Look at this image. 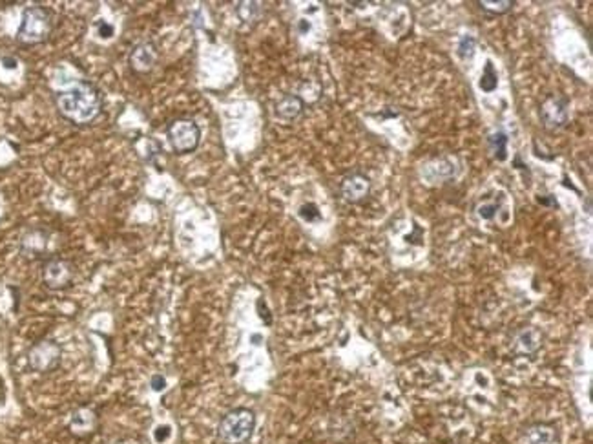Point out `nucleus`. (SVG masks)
I'll return each mask as SVG.
<instances>
[{
  "label": "nucleus",
  "mask_w": 593,
  "mask_h": 444,
  "mask_svg": "<svg viewBox=\"0 0 593 444\" xmlns=\"http://www.w3.org/2000/svg\"><path fill=\"white\" fill-rule=\"evenodd\" d=\"M55 106L62 119L75 127L91 124L95 119L103 114L104 99L103 94L94 83L80 80L70 90H62L55 94Z\"/></svg>",
  "instance_id": "1"
},
{
  "label": "nucleus",
  "mask_w": 593,
  "mask_h": 444,
  "mask_svg": "<svg viewBox=\"0 0 593 444\" xmlns=\"http://www.w3.org/2000/svg\"><path fill=\"white\" fill-rule=\"evenodd\" d=\"M53 31V11L44 6H29L22 13L17 29V43L22 46H37L46 43Z\"/></svg>",
  "instance_id": "2"
},
{
  "label": "nucleus",
  "mask_w": 593,
  "mask_h": 444,
  "mask_svg": "<svg viewBox=\"0 0 593 444\" xmlns=\"http://www.w3.org/2000/svg\"><path fill=\"white\" fill-rule=\"evenodd\" d=\"M254 411L249 410V408H235V410L228 411L219 421L217 439L223 444H245L254 434Z\"/></svg>",
  "instance_id": "3"
},
{
  "label": "nucleus",
  "mask_w": 593,
  "mask_h": 444,
  "mask_svg": "<svg viewBox=\"0 0 593 444\" xmlns=\"http://www.w3.org/2000/svg\"><path fill=\"white\" fill-rule=\"evenodd\" d=\"M166 136H168L170 147L175 154H192L196 148L199 147L201 141V128L199 124L189 117L174 119L166 128Z\"/></svg>",
  "instance_id": "4"
},
{
  "label": "nucleus",
  "mask_w": 593,
  "mask_h": 444,
  "mask_svg": "<svg viewBox=\"0 0 593 444\" xmlns=\"http://www.w3.org/2000/svg\"><path fill=\"white\" fill-rule=\"evenodd\" d=\"M62 360V348L52 338L35 342L28 351V366L37 373H52Z\"/></svg>",
  "instance_id": "5"
},
{
  "label": "nucleus",
  "mask_w": 593,
  "mask_h": 444,
  "mask_svg": "<svg viewBox=\"0 0 593 444\" xmlns=\"http://www.w3.org/2000/svg\"><path fill=\"white\" fill-rule=\"evenodd\" d=\"M77 269L66 258H50L43 267V282L50 291H64L75 280Z\"/></svg>",
  "instance_id": "6"
},
{
  "label": "nucleus",
  "mask_w": 593,
  "mask_h": 444,
  "mask_svg": "<svg viewBox=\"0 0 593 444\" xmlns=\"http://www.w3.org/2000/svg\"><path fill=\"white\" fill-rule=\"evenodd\" d=\"M570 117V103L566 97H550L541 106L542 124L550 130H559L568 123Z\"/></svg>",
  "instance_id": "7"
},
{
  "label": "nucleus",
  "mask_w": 593,
  "mask_h": 444,
  "mask_svg": "<svg viewBox=\"0 0 593 444\" xmlns=\"http://www.w3.org/2000/svg\"><path fill=\"white\" fill-rule=\"evenodd\" d=\"M157 62V46L150 41H141L132 48V52L128 55V64L136 73L145 76L154 70Z\"/></svg>",
  "instance_id": "8"
},
{
  "label": "nucleus",
  "mask_w": 593,
  "mask_h": 444,
  "mask_svg": "<svg viewBox=\"0 0 593 444\" xmlns=\"http://www.w3.org/2000/svg\"><path fill=\"white\" fill-rule=\"evenodd\" d=\"M342 196L349 203H358L362 201L371 190V180L363 174H351L344 178L342 185H339Z\"/></svg>",
  "instance_id": "9"
},
{
  "label": "nucleus",
  "mask_w": 593,
  "mask_h": 444,
  "mask_svg": "<svg viewBox=\"0 0 593 444\" xmlns=\"http://www.w3.org/2000/svg\"><path fill=\"white\" fill-rule=\"evenodd\" d=\"M518 444H559V434H557L555 426L537 422V424L527 426L520 434Z\"/></svg>",
  "instance_id": "10"
},
{
  "label": "nucleus",
  "mask_w": 593,
  "mask_h": 444,
  "mask_svg": "<svg viewBox=\"0 0 593 444\" xmlns=\"http://www.w3.org/2000/svg\"><path fill=\"white\" fill-rule=\"evenodd\" d=\"M95 426H97V415L90 408H79L71 413L70 431L77 437H86V435L94 434Z\"/></svg>",
  "instance_id": "11"
},
{
  "label": "nucleus",
  "mask_w": 593,
  "mask_h": 444,
  "mask_svg": "<svg viewBox=\"0 0 593 444\" xmlns=\"http://www.w3.org/2000/svg\"><path fill=\"white\" fill-rule=\"evenodd\" d=\"M303 110H305V101L300 97V95H285V97H281V99L276 103V106H274V114H276V117L281 119V121H294V119H298L300 115L303 114Z\"/></svg>",
  "instance_id": "12"
},
{
  "label": "nucleus",
  "mask_w": 593,
  "mask_h": 444,
  "mask_svg": "<svg viewBox=\"0 0 593 444\" xmlns=\"http://www.w3.org/2000/svg\"><path fill=\"white\" fill-rule=\"evenodd\" d=\"M542 345V333L537 327H524L513 341V351L518 355H532Z\"/></svg>",
  "instance_id": "13"
},
{
  "label": "nucleus",
  "mask_w": 593,
  "mask_h": 444,
  "mask_svg": "<svg viewBox=\"0 0 593 444\" xmlns=\"http://www.w3.org/2000/svg\"><path fill=\"white\" fill-rule=\"evenodd\" d=\"M47 247V234L41 229H31L20 240V251L26 256H41Z\"/></svg>",
  "instance_id": "14"
},
{
  "label": "nucleus",
  "mask_w": 593,
  "mask_h": 444,
  "mask_svg": "<svg viewBox=\"0 0 593 444\" xmlns=\"http://www.w3.org/2000/svg\"><path fill=\"white\" fill-rule=\"evenodd\" d=\"M235 13L243 22H258L261 15V4L258 2H240L235 6Z\"/></svg>",
  "instance_id": "15"
},
{
  "label": "nucleus",
  "mask_w": 593,
  "mask_h": 444,
  "mask_svg": "<svg viewBox=\"0 0 593 444\" xmlns=\"http://www.w3.org/2000/svg\"><path fill=\"white\" fill-rule=\"evenodd\" d=\"M139 143H141V148H137V154H139V157H141L142 161H152L161 152L159 143L154 141V139L141 137Z\"/></svg>",
  "instance_id": "16"
},
{
  "label": "nucleus",
  "mask_w": 593,
  "mask_h": 444,
  "mask_svg": "<svg viewBox=\"0 0 593 444\" xmlns=\"http://www.w3.org/2000/svg\"><path fill=\"white\" fill-rule=\"evenodd\" d=\"M490 143H491V148H493V154L495 157L499 161H504L506 157H508V136L502 132H497L493 134V136L490 137Z\"/></svg>",
  "instance_id": "17"
},
{
  "label": "nucleus",
  "mask_w": 593,
  "mask_h": 444,
  "mask_svg": "<svg viewBox=\"0 0 593 444\" xmlns=\"http://www.w3.org/2000/svg\"><path fill=\"white\" fill-rule=\"evenodd\" d=\"M499 85V77H497V71L493 70V64L488 62L484 68V73L481 77V88L484 92H493Z\"/></svg>",
  "instance_id": "18"
},
{
  "label": "nucleus",
  "mask_w": 593,
  "mask_h": 444,
  "mask_svg": "<svg viewBox=\"0 0 593 444\" xmlns=\"http://www.w3.org/2000/svg\"><path fill=\"white\" fill-rule=\"evenodd\" d=\"M478 6H481L484 11L502 15L506 13V11L511 10L513 2H511V0H500V2H485V0H482V2H478Z\"/></svg>",
  "instance_id": "19"
},
{
  "label": "nucleus",
  "mask_w": 593,
  "mask_h": 444,
  "mask_svg": "<svg viewBox=\"0 0 593 444\" xmlns=\"http://www.w3.org/2000/svg\"><path fill=\"white\" fill-rule=\"evenodd\" d=\"M475 48H476V38L466 35V37L460 41V46H458V55H460L462 61H467L475 55Z\"/></svg>",
  "instance_id": "20"
},
{
  "label": "nucleus",
  "mask_w": 593,
  "mask_h": 444,
  "mask_svg": "<svg viewBox=\"0 0 593 444\" xmlns=\"http://www.w3.org/2000/svg\"><path fill=\"white\" fill-rule=\"evenodd\" d=\"M300 217H303L305 222H320L321 220V213L320 208H318V205L314 203H305L300 207Z\"/></svg>",
  "instance_id": "21"
},
{
  "label": "nucleus",
  "mask_w": 593,
  "mask_h": 444,
  "mask_svg": "<svg viewBox=\"0 0 593 444\" xmlns=\"http://www.w3.org/2000/svg\"><path fill=\"white\" fill-rule=\"evenodd\" d=\"M476 213H478V216H481V217H484V220H493L495 214L499 213V205H497V203H482Z\"/></svg>",
  "instance_id": "22"
},
{
  "label": "nucleus",
  "mask_w": 593,
  "mask_h": 444,
  "mask_svg": "<svg viewBox=\"0 0 593 444\" xmlns=\"http://www.w3.org/2000/svg\"><path fill=\"white\" fill-rule=\"evenodd\" d=\"M95 28H97V35H99L101 38L113 37V26L106 22V20H99V22L95 24Z\"/></svg>",
  "instance_id": "23"
},
{
  "label": "nucleus",
  "mask_w": 593,
  "mask_h": 444,
  "mask_svg": "<svg viewBox=\"0 0 593 444\" xmlns=\"http://www.w3.org/2000/svg\"><path fill=\"white\" fill-rule=\"evenodd\" d=\"M152 389H154V392H163V389H165V386H166V378L163 377V375H154V377H152Z\"/></svg>",
  "instance_id": "24"
},
{
  "label": "nucleus",
  "mask_w": 593,
  "mask_h": 444,
  "mask_svg": "<svg viewBox=\"0 0 593 444\" xmlns=\"http://www.w3.org/2000/svg\"><path fill=\"white\" fill-rule=\"evenodd\" d=\"M258 308H259V311H261V313H259V315H261V318H263V320H265V324H270V322H272V318L269 317V309L265 308L263 300H259Z\"/></svg>",
  "instance_id": "25"
},
{
  "label": "nucleus",
  "mask_w": 593,
  "mask_h": 444,
  "mask_svg": "<svg viewBox=\"0 0 593 444\" xmlns=\"http://www.w3.org/2000/svg\"><path fill=\"white\" fill-rule=\"evenodd\" d=\"M168 434H170L168 428H159V430H156V439L157 441H163Z\"/></svg>",
  "instance_id": "26"
},
{
  "label": "nucleus",
  "mask_w": 593,
  "mask_h": 444,
  "mask_svg": "<svg viewBox=\"0 0 593 444\" xmlns=\"http://www.w3.org/2000/svg\"><path fill=\"white\" fill-rule=\"evenodd\" d=\"M2 62H4L6 68H11V70H13V68H17V61H15L13 57H4V59H2Z\"/></svg>",
  "instance_id": "27"
},
{
  "label": "nucleus",
  "mask_w": 593,
  "mask_h": 444,
  "mask_svg": "<svg viewBox=\"0 0 593 444\" xmlns=\"http://www.w3.org/2000/svg\"><path fill=\"white\" fill-rule=\"evenodd\" d=\"M539 203H542V205H553V207H557V201H553V199L539 198Z\"/></svg>",
  "instance_id": "28"
},
{
  "label": "nucleus",
  "mask_w": 593,
  "mask_h": 444,
  "mask_svg": "<svg viewBox=\"0 0 593 444\" xmlns=\"http://www.w3.org/2000/svg\"><path fill=\"white\" fill-rule=\"evenodd\" d=\"M300 29H302V31H309V22L302 20V22H300Z\"/></svg>",
  "instance_id": "29"
}]
</instances>
